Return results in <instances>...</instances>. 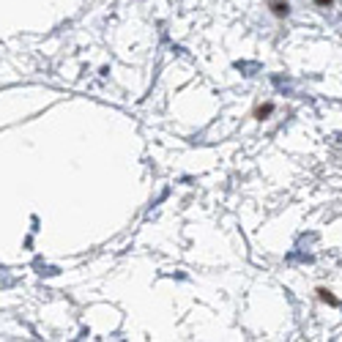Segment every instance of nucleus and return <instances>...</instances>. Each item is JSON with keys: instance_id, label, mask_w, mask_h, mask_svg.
I'll return each instance as SVG.
<instances>
[{"instance_id": "f257e3e1", "label": "nucleus", "mask_w": 342, "mask_h": 342, "mask_svg": "<svg viewBox=\"0 0 342 342\" xmlns=\"http://www.w3.org/2000/svg\"><path fill=\"white\" fill-rule=\"evenodd\" d=\"M268 8H271V14L279 19L290 14V3H287V0H268Z\"/></svg>"}, {"instance_id": "f03ea898", "label": "nucleus", "mask_w": 342, "mask_h": 342, "mask_svg": "<svg viewBox=\"0 0 342 342\" xmlns=\"http://www.w3.org/2000/svg\"><path fill=\"white\" fill-rule=\"evenodd\" d=\"M315 296H318L323 304H331V307H340V298H337L334 293L329 290V287H315Z\"/></svg>"}, {"instance_id": "7ed1b4c3", "label": "nucleus", "mask_w": 342, "mask_h": 342, "mask_svg": "<svg viewBox=\"0 0 342 342\" xmlns=\"http://www.w3.org/2000/svg\"><path fill=\"white\" fill-rule=\"evenodd\" d=\"M252 115H255V121H265V118L274 115V104H271V101H265V104H257Z\"/></svg>"}, {"instance_id": "20e7f679", "label": "nucleus", "mask_w": 342, "mask_h": 342, "mask_svg": "<svg viewBox=\"0 0 342 342\" xmlns=\"http://www.w3.org/2000/svg\"><path fill=\"white\" fill-rule=\"evenodd\" d=\"M318 6H323V8H329V6H334V0H315Z\"/></svg>"}]
</instances>
